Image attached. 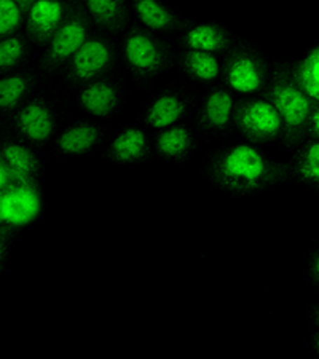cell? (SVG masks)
Listing matches in <instances>:
<instances>
[{
    "label": "cell",
    "instance_id": "obj_1",
    "mask_svg": "<svg viewBox=\"0 0 319 359\" xmlns=\"http://www.w3.org/2000/svg\"><path fill=\"white\" fill-rule=\"evenodd\" d=\"M287 168L271 161L251 144H238L217 155L212 177L220 189L246 195L270 187L286 179Z\"/></svg>",
    "mask_w": 319,
    "mask_h": 359
},
{
    "label": "cell",
    "instance_id": "obj_2",
    "mask_svg": "<svg viewBox=\"0 0 319 359\" xmlns=\"http://www.w3.org/2000/svg\"><path fill=\"white\" fill-rule=\"evenodd\" d=\"M265 100L273 104L283 120L284 141L289 146L299 144L306 135L310 114L316 101L295 83L286 67H278L265 91Z\"/></svg>",
    "mask_w": 319,
    "mask_h": 359
},
{
    "label": "cell",
    "instance_id": "obj_3",
    "mask_svg": "<svg viewBox=\"0 0 319 359\" xmlns=\"http://www.w3.org/2000/svg\"><path fill=\"white\" fill-rule=\"evenodd\" d=\"M233 121L249 142L275 141L283 133V120L273 104L266 100H245L235 104Z\"/></svg>",
    "mask_w": 319,
    "mask_h": 359
},
{
    "label": "cell",
    "instance_id": "obj_4",
    "mask_svg": "<svg viewBox=\"0 0 319 359\" xmlns=\"http://www.w3.org/2000/svg\"><path fill=\"white\" fill-rule=\"evenodd\" d=\"M42 200L34 179L20 176L0 192V224L22 227L36 221Z\"/></svg>",
    "mask_w": 319,
    "mask_h": 359
},
{
    "label": "cell",
    "instance_id": "obj_5",
    "mask_svg": "<svg viewBox=\"0 0 319 359\" xmlns=\"http://www.w3.org/2000/svg\"><path fill=\"white\" fill-rule=\"evenodd\" d=\"M224 77L233 91L254 95L265 88L266 65L251 50H235L225 61Z\"/></svg>",
    "mask_w": 319,
    "mask_h": 359
},
{
    "label": "cell",
    "instance_id": "obj_6",
    "mask_svg": "<svg viewBox=\"0 0 319 359\" xmlns=\"http://www.w3.org/2000/svg\"><path fill=\"white\" fill-rule=\"evenodd\" d=\"M125 60L139 75H154L166 65V46L142 29H133L125 37Z\"/></svg>",
    "mask_w": 319,
    "mask_h": 359
},
{
    "label": "cell",
    "instance_id": "obj_7",
    "mask_svg": "<svg viewBox=\"0 0 319 359\" xmlns=\"http://www.w3.org/2000/svg\"><path fill=\"white\" fill-rule=\"evenodd\" d=\"M88 20L80 11H74L67 18H64L48 42V50L43 60L46 66L56 67L71 60L75 51L88 39Z\"/></svg>",
    "mask_w": 319,
    "mask_h": 359
},
{
    "label": "cell",
    "instance_id": "obj_8",
    "mask_svg": "<svg viewBox=\"0 0 319 359\" xmlns=\"http://www.w3.org/2000/svg\"><path fill=\"white\" fill-rule=\"evenodd\" d=\"M112 48L102 39H86L69 60L71 75L77 82H93L112 65Z\"/></svg>",
    "mask_w": 319,
    "mask_h": 359
},
{
    "label": "cell",
    "instance_id": "obj_9",
    "mask_svg": "<svg viewBox=\"0 0 319 359\" xmlns=\"http://www.w3.org/2000/svg\"><path fill=\"white\" fill-rule=\"evenodd\" d=\"M64 20L61 0H36L27 11L26 31L37 45H48Z\"/></svg>",
    "mask_w": 319,
    "mask_h": 359
},
{
    "label": "cell",
    "instance_id": "obj_10",
    "mask_svg": "<svg viewBox=\"0 0 319 359\" xmlns=\"http://www.w3.org/2000/svg\"><path fill=\"white\" fill-rule=\"evenodd\" d=\"M16 126L29 141L45 142L55 130L53 112L42 101L29 102L16 114Z\"/></svg>",
    "mask_w": 319,
    "mask_h": 359
},
{
    "label": "cell",
    "instance_id": "obj_11",
    "mask_svg": "<svg viewBox=\"0 0 319 359\" xmlns=\"http://www.w3.org/2000/svg\"><path fill=\"white\" fill-rule=\"evenodd\" d=\"M184 45L189 50L208 51V53H224L231 45V37L227 29L214 25V22H205L191 27L184 36Z\"/></svg>",
    "mask_w": 319,
    "mask_h": 359
},
{
    "label": "cell",
    "instance_id": "obj_12",
    "mask_svg": "<svg viewBox=\"0 0 319 359\" xmlns=\"http://www.w3.org/2000/svg\"><path fill=\"white\" fill-rule=\"evenodd\" d=\"M80 106L93 117H109L118 107V93L114 85L102 80H93L80 93Z\"/></svg>",
    "mask_w": 319,
    "mask_h": 359
},
{
    "label": "cell",
    "instance_id": "obj_13",
    "mask_svg": "<svg viewBox=\"0 0 319 359\" xmlns=\"http://www.w3.org/2000/svg\"><path fill=\"white\" fill-rule=\"evenodd\" d=\"M235 100L227 90H214L206 96L201 111V125L210 130H224L233 120Z\"/></svg>",
    "mask_w": 319,
    "mask_h": 359
},
{
    "label": "cell",
    "instance_id": "obj_14",
    "mask_svg": "<svg viewBox=\"0 0 319 359\" xmlns=\"http://www.w3.org/2000/svg\"><path fill=\"white\" fill-rule=\"evenodd\" d=\"M149 154L146 133L139 128H126L114 137L109 155L118 163H133L142 160Z\"/></svg>",
    "mask_w": 319,
    "mask_h": 359
},
{
    "label": "cell",
    "instance_id": "obj_15",
    "mask_svg": "<svg viewBox=\"0 0 319 359\" xmlns=\"http://www.w3.org/2000/svg\"><path fill=\"white\" fill-rule=\"evenodd\" d=\"M88 15L97 26L109 32H118L128 21L125 0H83Z\"/></svg>",
    "mask_w": 319,
    "mask_h": 359
},
{
    "label": "cell",
    "instance_id": "obj_16",
    "mask_svg": "<svg viewBox=\"0 0 319 359\" xmlns=\"http://www.w3.org/2000/svg\"><path fill=\"white\" fill-rule=\"evenodd\" d=\"M137 20L149 31H174L181 27V21L160 0H135L133 2Z\"/></svg>",
    "mask_w": 319,
    "mask_h": 359
},
{
    "label": "cell",
    "instance_id": "obj_17",
    "mask_svg": "<svg viewBox=\"0 0 319 359\" xmlns=\"http://www.w3.org/2000/svg\"><path fill=\"white\" fill-rule=\"evenodd\" d=\"M185 112V102L177 95H161L150 104L146 114V121L155 130H165L176 125V121Z\"/></svg>",
    "mask_w": 319,
    "mask_h": 359
},
{
    "label": "cell",
    "instance_id": "obj_18",
    "mask_svg": "<svg viewBox=\"0 0 319 359\" xmlns=\"http://www.w3.org/2000/svg\"><path fill=\"white\" fill-rule=\"evenodd\" d=\"M100 131L91 123H77L69 126L57 137V147L66 155H83L96 146Z\"/></svg>",
    "mask_w": 319,
    "mask_h": 359
},
{
    "label": "cell",
    "instance_id": "obj_19",
    "mask_svg": "<svg viewBox=\"0 0 319 359\" xmlns=\"http://www.w3.org/2000/svg\"><path fill=\"white\" fill-rule=\"evenodd\" d=\"M291 74L301 90L313 101L319 102V45L313 48L304 60L297 61L291 69Z\"/></svg>",
    "mask_w": 319,
    "mask_h": 359
},
{
    "label": "cell",
    "instance_id": "obj_20",
    "mask_svg": "<svg viewBox=\"0 0 319 359\" xmlns=\"http://www.w3.org/2000/svg\"><path fill=\"white\" fill-rule=\"evenodd\" d=\"M191 142L194 139L185 126L172 125L156 136V150L165 158H182L191 149Z\"/></svg>",
    "mask_w": 319,
    "mask_h": 359
},
{
    "label": "cell",
    "instance_id": "obj_21",
    "mask_svg": "<svg viewBox=\"0 0 319 359\" xmlns=\"http://www.w3.org/2000/svg\"><path fill=\"white\" fill-rule=\"evenodd\" d=\"M182 65L190 77L200 82H212L220 74L217 57L208 51L189 50L182 57Z\"/></svg>",
    "mask_w": 319,
    "mask_h": 359
},
{
    "label": "cell",
    "instance_id": "obj_22",
    "mask_svg": "<svg viewBox=\"0 0 319 359\" xmlns=\"http://www.w3.org/2000/svg\"><path fill=\"white\" fill-rule=\"evenodd\" d=\"M2 157L16 175L34 179L40 171V161L37 155L29 147L21 146V144H8L4 149Z\"/></svg>",
    "mask_w": 319,
    "mask_h": 359
},
{
    "label": "cell",
    "instance_id": "obj_23",
    "mask_svg": "<svg viewBox=\"0 0 319 359\" xmlns=\"http://www.w3.org/2000/svg\"><path fill=\"white\" fill-rule=\"evenodd\" d=\"M295 172L301 181L319 185V141L306 142L295 157Z\"/></svg>",
    "mask_w": 319,
    "mask_h": 359
},
{
    "label": "cell",
    "instance_id": "obj_24",
    "mask_svg": "<svg viewBox=\"0 0 319 359\" xmlns=\"http://www.w3.org/2000/svg\"><path fill=\"white\" fill-rule=\"evenodd\" d=\"M27 91V80L22 75L0 79V109L11 111L18 106Z\"/></svg>",
    "mask_w": 319,
    "mask_h": 359
},
{
    "label": "cell",
    "instance_id": "obj_25",
    "mask_svg": "<svg viewBox=\"0 0 319 359\" xmlns=\"http://www.w3.org/2000/svg\"><path fill=\"white\" fill-rule=\"evenodd\" d=\"M22 10L15 0H0V37H10L22 25Z\"/></svg>",
    "mask_w": 319,
    "mask_h": 359
},
{
    "label": "cell",
    "instance_id": "obj_26",
    "mask_svg": "<svg viewBox=\"0 0 319 359\" xmlns=\"http://www.w3.org/2000/svg\"><path fill=\"white\" fill-rule=\"evenodd\" d=\"M25 56V43L20 37L0 39V71L15 67Z\"/></svg>",
    "mask_w": 319,
    "mask_h": 359
},
{
    "label": "cell",
    "instance_id": "obj_27",
    "mask_svg": "<svg viewBox=\"0 0 319 359\" xmlns=\"http://www.w3.org/2000/svg\"><path fill=\"white\" fill-rule=\"evenodd\" d=\"M20 176L21 175H16V172L11 170L7 161L4 160V157H0V192H2L4 189H7L8 185L16 181Z\"/></svg>",
    "mask_w": 319,
    "mask_h": 359
},
{
    "label": "cell",
    "instance_id": "obj_28",
    "mask_svg": "<svg viewBox=\"0 0 319 359\" xmlns=\"http://www.w3.org/2000/svg\"><path fill=\"white\" fill-rule=\"evenodd\" d=\"M306 135L319 141V102H315V106H313L308 125H306Z\"/></svg>",
    "mask_w": 319,
    "mask_h": 359
},
{
    "label": "cell",
    "instance_id": "obj_29",
    "mask_svg": "<svg viewBox=\"0 0 319 359\" xmlns=\"http://www.w3.org/2000/svg\"><path fill=\"white\" fill-rule=\"evenodd\" d=\"M7 227H0V260L4 257L5 252V243H7Z\"/></svg>",
    "mask_w": 319,
    "mask_h": 359
},
{
    "label": "cell",
    "instance_id": "obj_30",
    "mask_svg": "<svg viewBox=\"0 0 319 359\" xmlns=\"http://www.w3.org/2000/svg\"><path fill=\"white\" fill-rule=\"evenodd\" d=\"M15 2L18 4V7L22 10V13H27L29 8L36 4V0H15Z\"/></svg>",
    "mask_w": 319,
    "mask_h": 359
},
{
    "label": "cell",
    "instance_id": "obj_31",
    "mask_svg": "<svg viewBox=\"0 0 319 359\" xmlns=\"http://www.w3.org/2000/svg\"><path fill=\"white\" fill-rule=\"evenodd\" d=\"M313 275L316 276V280L319 281V254L315 257V260H313Z\"/></svg>",
    "mask_w": 319,
    "mask_h": 359
},
{
    "label": "cell",
    "instance_id": "obj_32",
    "mask_svg": "<svg viewBox=\"0 0 319 359\" xmlns=\"http://www.w3.org/2000/svg\"><path fill=\"white\" fill-rule=\"evenodd\" d=\"M315 345H316V350L319 351V335L316 337V341H315Z\"/></svg>",
    "mask_w": 319,
    "mask_h": 359
},
{
    "label": "cell",
    "instance_id": "obj_33",
    "mask_svg": "<svg viewBox=\"0 0 319 359\" xmlns=\"http://www.w3.org/2000/svg\"><path fill=\"white\" fill-rule=\"evenodd\" d=\"M316 321H318V324H319V309L316 310Z\"/></svg>",
    "mask_w": 319,
    "mask_h": 359
}]
</instances>
